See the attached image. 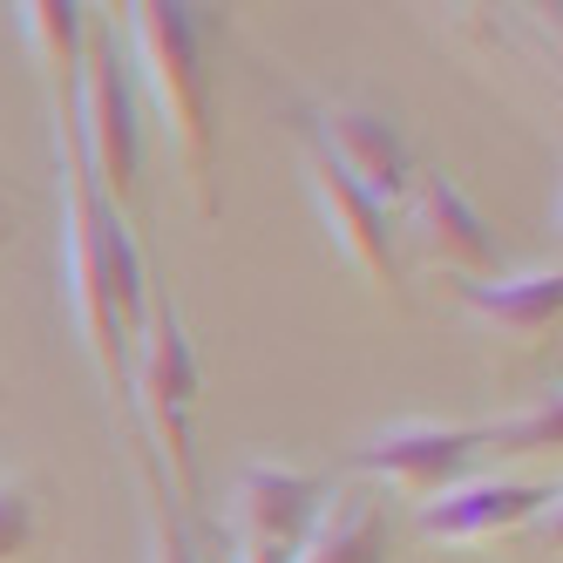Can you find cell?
<instances>
[{
  "mask_svg": "<svg viewBox=\"0 0 563 563\" xmlns=\"http://www.w3.org/2000/svg\"><path fill=\"white\" fill-rule=\"evenodd\" d=\"M75 136H82L89 177L102 190L109 211L136 205L143 184V130H136V82L123 55H115V34L89 27L82 42V89H75Z\"/></svg>",
  "mask_w": 563,
  "mask_h": 563,
  "instance_id": "cell-4",
  "label": "cell"
},
{
  "mask_svg": "<svg viewBox=\"0 0 563 563\" xmlns=\"http://www.w3.org/2000/svg\"><path fill=\"white\" fill-rule=\"evenodd\" d=\"M408 231L421 238V252L434 265H449L455 278H496V265H503L489 218L468 205L449 170H421L408 184Z\"/></svg>",
  "mask_w": 563,
  "mask_h": 563,
  "instance_id": "cell-7",
  "label": "cell"
},
{
  "mask_svg": "<svg viewBox=\"0 0 563 563\" xmlns=\"http://www.w3.org/2000/svg\"><path fill=\"white\" fill-rule=\"evenodd\" d=\"M130 27V62L136 82L156 102L164 130L184 156V184L197 211L218 218V123H211V68H205V21L197 8H170V0H136L123 8Z\"/></svg>",
  "mask_w": 563,
  "mask_h": 563,
  "instance_id": "cell-2",
  "label": "cell"
},
{
  "mask_svg": "<svg viewBox=\"0 0 563 563\" xmlns=\"http://www.w3.org/2000/svg\"><path fill=\"white\" fill-rule=\"evenodd\" d=\"M475 449H482V428L394 421V428H380L353 462H360V468H374V475H387V482H400V489H408L415 503H428V496H441V489H455L462 468L475 462Z\"/></svg>",
  "mask_w": 563,
  "mask_h": 563,
  "instance_id": "cell-9",
  "label": "cell"
},
{
  "mask_svg": "<svg viewBox=\"0 0 563 563\" xmlns=\"http://www.w3.org/2000/svg\"><path fill=\"white\" fill-rule=\"evenodd\" d=\"M55 170H62L68 299H75V319H82V340L96 353L109 394H123L130 387V340L143 333V312H150V278H143L123 211H109L96 177H89L82 136H75V102L55 109Z\"/></svg>",
  "mask_w": 563,
  "mask_h": 563,
  "instance_id": "cell-1",
  "label": "cell"
},
{
  "mask_svg": "<svg viewBox=\"0 0 563 563\" xmlns=\"http://www.w3.org/2000/svg\"><path fill=\"white\" fill-rule=\"evenodd\" d=\"M130 346H136V360H130V400H136V415H143L150 434H156V455H164L177 496L197 503V449H190L197 353H190V333H184V312H177L170 299H150L143 333H136Z\"/></svg>",
  "mask_w": 563,
  "mask_h": 563,
  "instance_id": "cell-3",
  "label": "cell"
},
{
  "mask_svg": "<svg viewBox=\"0 0 563 563\" xmlns=\"http://www.w3.org/2000/svg\"><path fill=\"white\" fill-rule=\"evenodd\" d=\"M462 299L468 312H482L496 333H509L516 346H537L550 327H556V312H563V272H516V278H462Z\"/></svg>",
  "mask_w": 563,
  "mask_h": 563,
  "instance_id": "cell-11",
  "label": "cell"
},
{
  "mask_svg": "<svg viewBox=\"0 0 563 563\" xmlns=\"http://www.w3.org/2000/svg\"><path fill=\"white\" fill-rule=\"evenodd\" d=\"M299 130H306V123H299ZM306 184H312V197H319V211H327V231L340 238V252L360 265V278H367L374 292H394V299H400V272H394V211L374 205V197L340 170V156L319 143L312 130H306Z\"/></svg>",
  "mask_w": 563,
  "mask_h": 563,
  "instance_id": "cell-5",
  "label": "cell"
},
{
  "mask_svg": "<svg viewBox=\"0 0 563 563\" xmlns=\"http://www.w3.org/2000/svg\"><path fill=\"white\" fill-rule=\"evenodd\" d=\"M543 509H556V489H543V482H455V489H441L415 509V530L449 543H482Z\"/></svg>",
  "mask_w": 563,
  "mask_h": 563,
  "instance_id": "cell-10",
  "label": "cell"
},
{
  "mask_svg": "<svg viewBox=\"0 0 563 563\" xmlns=\"http://www.w3.org/2000/svg\"><path fill=\"white\" fill-rule=\"evenodd\" d=\"M306 130L340 156V170L374 197V205H408V184H415V156H408V136L387 109H367V102H333V109H312Z\"/></svg>",
  "mask_w": 563,
  "mask_h": 563,
  "instance_id": "cell-6",
  "label": "cell"
},
{
  "mask_svg": "<svg viewBox=\"0 0 563 563\" xmlns=\"http://www.w3.org/2000/svg\"><path fill=\"white\" fill-rule=\"evenodd\" d=\"M292 550H272V543H238V563H286Z\"/></svg>",
  "mask_w": 563,
  "mask_h": 563,
  "instance_id": "cell-17",
  "label": "cell"
},
{
  "mask_svg": "<svg viewBox=\"0 0 563 563\" xmlns=\"http://www.w3.org/2000/svg\"><path fill=\"white\" fill-rule=\"evenodd\" d=\"M333 482L327 475H306V468H278V462H252L238 468L231 482V522H238V543H272V550H299L306 530L327 509Z\"/></svg>",
  "mask_w": 563,
  "mask_h": 563,
  "instance_id": "cell-8",
  "label": "cell"
},
{
  "mask_svg": "<svg viewBox=\"0 0 563 563\" xmlns=\"http://www.w3.org/2000/svg\"><path fill=\"white\" fill-rule=\"evenodd\" d=\"M556 441H563V408H556V394L537 400L530 415L482 421V449H496V455H556Z\"/></svg>",
  "mask_w": 563,
  "mask_h": 563,
  "instance_id": "cell-14",
  "label": "cell"
},
{
  "mask_svg": "<svg viewBox=\"0 0 563 563\" xmlns=\"http://www.w3.org/2000/svg\"><path fill=\"white\" fill-rule=\"evenodd\" d=\"M156 563H197V556H190V543H184V530H177L164 509H156Z\"/></svg>",
  "mask_w": 563,
  "mask_h": 563,
  "instance_id": "cell-16",
  "label": "cell"
},
{
  "mask_svg": "<svg viewBox=\"0 0 563 563\" xmlns=\"http://www.w3.org/2000/svg\"><path fill=\"white\" fill-rule=\"evenodd\" d=\"M0 238H8V211H0Z\"/></svg>",
  "mask_w": 563,
  "mask_h": 563,
  "instance_id": "cell-18",
  "label": "cell"
},
{
  "mask_svg": "<svg viewBox=\"0 0 563 563\" xmlns=\"http://www.w3.org/2000/svg\"><path fill=\"white\" fill-rule=\"evenodd\" d=\"M27 543H34V496L0 475V563L27 556Z\"/></svg>",
  "mask_w": 563,
  "mask_h": 563,
  "instance_id": "cell-15",
  "label": "cell"
},
{
  "mask_svg": "<svg viewBox=\"0 0 563 563\" xmlns=\"http://www.w3.org/2000/svg\"><path fill=\"white\" fill-rule=\"evenodd\" d=\"M394 556V522H387V503L353 489V496H333L319 509V522L306 530V543L286 556V563H387Z\"/></svg>",
  "mask_w": 563,
  "mask_h": 563,
  "instance_id": "cell-12",
  "label": "cell"
},
{
  "mask_svg": "<svg viewBox=\"0 0 563 563\" xmlns=\"http://www.w3.org/2000/svg\"><path fill=\"white\" fill-rule=\"evenodd\" d=\"M21 14V34L34 62H42L48 89H55V109L75 102V89H82V42H89V8H55V0H27Z\"/></svg>",
  "mask_w": 563,
  "mask_h": 563,
  "instance_id": "cell-13",
  "label": "cell"
}]
</instances>
